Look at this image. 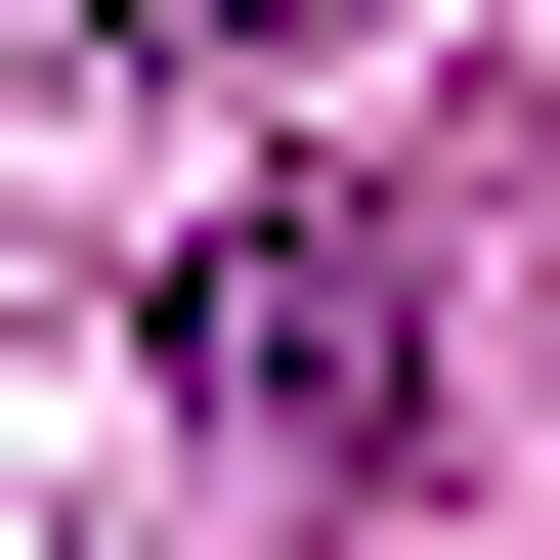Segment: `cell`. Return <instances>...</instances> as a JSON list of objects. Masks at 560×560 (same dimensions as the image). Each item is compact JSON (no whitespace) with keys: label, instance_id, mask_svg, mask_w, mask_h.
Instances as JSON below:
<instances>
[{"label":"cell","instance_id":"obj_2","mask_svg":"<svg viewBox=\"0 0 560 560\" xmlns=\"http://www.w3.org/2000/svg\"><path fill=\"white\" fill-rule=\"evenodd\" d=\"M130 44H346V0H130Z\"/></svg>","mask_w":560,"mask_h":560},{"label":"cell","instance_id":"obj_1","mask_svg":"<svg viewBox=\"0 0 560 560\" xmlns=\"http://www.w3.org/2000/svg\"><path fill=\"white\" fill-rule=\"evenodd\" d=\"M173 388L259 431V475H431V259L388 215H215L173 259Z\"/></svg>","mask_w":560,"mask_h":560}]
</instances>
